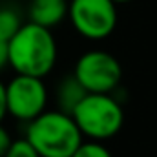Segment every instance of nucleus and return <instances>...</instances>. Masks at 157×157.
<instances>
[{"label":"nucleus","instance_id":"nucleus-4","mask_svg":"<svg viewBox=\"0 0 157 157\" xmlns=\"http://www.w3.org/2000/svg\"><path fill=\"white\" fill-rule=\"evenodd\" d=\"M68 18L80 37L104 40L117 26V4L112 0H70Z\"/></svg>","mask_w":157,"mask_h":157},{"label":"nucleus","instance_id":"nucleus-6","mask_svg":"<svg viewBox=\"0 0 157 157\" xmlns=\"http://www.w3.org/2000/svg\"><path fill=\"white\" fill-rule=\"evenodd\" d=\"M48 106V88L40 77L17 73L6 84V108L17 121L29 122Z\"/></svg>","mask_w":157,"mask_h":157},{"label":"nucleus","instance_id":"nucleus-10","mask_svg":"<svg viewBox=\"0 0 157 157\" xmlns=\"http://www.w3.org/2000/svg\"><path fill=\"white\" fill-rule=\"evenodd\" d=\"M70 157H113L112 152L102 144V141H82L77 146V150Z\"/></svg>","mask_w":157,"mask_h":157},{"label":"nucleus","instance_id":"nucleus-11","mask_svg":"<svg viewBox=\"0 0 157 157\" xmlns=\"http://www.w3.org/2000/svg\"><path fill=\"white\" fill-rule=\"evenodd\" d=\"M4 157H40L39 152L31 146V143L24 137V139H17L9 144L7 152L4 154Z\"/></svg>","mask_w":157,"mask_h":157},{"label":"nucleus","instance_id":"nucleus-14","mask_svg":"<svg viewBox=\"0 0 157 157\" xmlns=\"http://www.w3.org/2000/svg\"><path fill=\"white\" fill-rule=\"evenodd\" d=\"M7 66V42L0 39V71Z\"/></svg>","mask_w":157,"mask_h":157},{"label":"nucleus","instance_id":"nucleus-15","mask_svg":"<svg viewBox=\"0 0 157 157\" xmlns=\"http://www.w3.org/2000/svg\"><path fill=\"white\" fill-rule=\"evenodd\" d=\"M113 4H128V2H132V0H112Z\"/></svg>","mask_w":157,"mask_h":157},{"label":"nucleus","instance_id":"nucleus-2","mask_svg":"<svg viewBox=\"0 0 157 157\" xmlns=\"http://www.w3.org/2000/svg\"><path fill=\"white\" fill-rule=\"evenodd\" d=\"M26 139L40 157H70L84 141L73 117L60 110H44L31 119Z\"/></svg>","mask_w":157,"mask_h":157},{"label":"nucleus","instance_id":"nucleus-8","mask_svg":"<svg viewBox=\"0 0 157 157\" xmlns=\"http://www.w3.org/2000/svg\"><path fill=\"white\" fill-rule=\"evenodd\" d=\"M88 91L82 88V84L78 82L75 75H68L64 77L59 86H57V93H55V99H57V110L64 112V113H71L73 108L78 104V101L86 95Z\"/></svg>","mask_w":157,"mask_h":157},{"label":"nucleus","instance_id":"nucleus-5","mask_svg":"<svg viewBox=\"0 0 157 157\" xmlns=\"http://www.w3.org/2000/svg\"><path fill=\"white\" fill-rule=\"evenodd\" d=\"M73 75L88 93H112L122 80V66L102 49H91L78 57Z\"/></svg>","mask_w":157,"mask_h":157},{"label":"nucleus","instance_id":"nucleus-7","mask_svg":"<svg viewBox=\"0 0 157 157\" xmlns=\"http://www.w3.org/2000/svg\"><path fill=\"white\" fill-rule=\"evenodd\" d=\"M70 0H31L28 7L29 22L44 28H55L68 17Z\"/></svg>","mask_w":157,"mask_h":157},{"label":"nucleus","instance_id":"nucleus-9","mask_svg":"<svg viewBox=\"0 0 157 157\" xmlns=\"http://www.w3.org/2000/svg\"><path fill=\"white\" fill-rule=\"evenodd\" d=\"M22 26V17L13 7H0V39L4 42L11 39Z\"/></svg>","mask_w":157,"mask_h":157},{"label":"nucleus","instance_id":"nucleus-12","mask_svg":"<svg viewBox=\"0 0 157 157\" xmlns=\"http://www.w3.org/2000/svg\"><path fill=\"white\" fill-rule=\"evenodd\" d=\"M13 143V139H11V133L2 126V122H0V157H4V154L7 152V148H9V144Z\"/></svg>","mask_w":157,"mask_h":157},{"label":"nucleus","instance_id":"nucleus-1","mask_svg":"<svg viewBox=\"0 0 157 157\" xmlns=\"http://www.w3.org/2000/svg\"><path fill=\"white\" fill-rule=\"evenodd\" d=\"M57 40L49 28L35 22H22L7 40V64L20 75L44 78L57 64Z\"/></svg>","mask_w":157,"mask_h":157},{"label":"nucleus","instance_id":"nucleus-13","mask_svg":"<svg viewBox=\"0 0 157 157\" xmlns=\"http://www.w3.org/2000/svg\"><path fill=\"white\" fill-rule=\"evenodd\" d=\"M7 115V108H6V84L0 80V122Z\"/></svg>","mask_w":157,"mask_h":157},{"label":"nucleus","instance_id":"nucleus-3","mask_svg":"<svg viewBox=\"0 0 157 157\" xmlns=\"http://www.w3.org/2000/svg\"><path fill=\"white\" fill-rule=\"evenodd\" d=\"M70 115L82 137L102 143L117 135L124 124V110L110 93H86Z\"/></svg>","mask_w":157,"mask_h":157}]
</instances>
